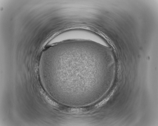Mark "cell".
I'll return each mask as SVG.
<instances>
[{"label":"cell","mask_w":158,"mask_h":126,"mask_svg":"<svg viewBox=\"0 0 158 126\" xmlns=\"http://www.w3.org/2000/svg\"><path fill=\"white\" fill-rule=\"evenodd\" d=\"M92 110L91 105L84 107H71L63 105L61 110L64 112L70 114H81Z\"/></svg>","instance_id":"2"},{"label":"cell","mask_w":158,"mask_h":126,"mask_svg":"<svg viewBox=\"0 0 158 126\" xmlns=\"http://www.w3.org/2000/svg\"><path fill=\"white\" fill-rule=\"evenodd\" d=\"M43 94L46 100L51 105L55 106L58 107L59 104L51 99L46 93L44 92L43 93Z\"/></svg>","instance_id":"3"},{"label":"cell","mask_w":158,"mask_h":126,"mask_svg":"<svg viewBox=\"0 0 158 126\" xmlns=\"http://www.w3.org/2000/svg\"><path fill=\"white\" fill-rule=\"evenodd\" d=\"M72 40H89L100 44H102L104 41L103 39L95 34L88 32L82 31L65 32L58 36L53 40L55 43Z\"/></svg>","instance_id":"1"}]
</instances>
